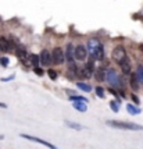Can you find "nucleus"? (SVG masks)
Segmentation results:
<instances>
[{"label": "nucleus", "instance_id": "nucleus-1", "mask_svg": "<svg viewBox=\"0 0 143 149\" xmlns=\"http://www.w3.org/2000/svg\"><path fill=\"white\" fill-rule=\"evenodd\" d=\"M107 125H110L113 128H120V130H129V131H140L143 130L142 125L135 123H128V121H121V120H107Z\"/></svg>", "mask_w": 143, "mask_h": 149}, {"label": "nucleus", "instance_id": "nucleus-2", "mask_svg": "<svg viewBox=\"0 0 143 149\" xmlns=\"http://www.w3.org/2000/svg\"><path fill=\"white\" fill-rule=\"evenodd\" d=\"M88 49L90 54H93L97 60H103L104 58V47L102 45V42L96 38H92L88 40Z\"/></svg>", "mask_w": 143, "mask_h": 149}, {"label": "nucleus", "instance_id": "nucleus-3", "mask_svg": "<svg viewBox=\"0 0 143 149\" xmlns=\"http://www.w3.org/2000/svg\"><path fill=\"white\" fill-rule=\"evenodd\" d=\"M111 57L114 58V61L118 63V64H121L124 60H126V52H125V49H124L122 46H117L113 53H111Z\"/></svg>", "mask_w": 143, "mask_h": 149}, {"label": "nucleus", "instance_id": "nucleus-4", "mask_svg": "<svg viewBox=\"0 0 143 149\" xmlns=\"http://www.w3.org/2000/svg\"><path fill=\"white\" fill-rule=\"evenodd\" d=\"M21 138H24V139H28V141H32V142H38L40 145H43V146H47L49 149H57L53 143L47 142L45 139H42V138H36V136H32V135H28V134H21Z\"/></svg>", "mask_w": 143, "mask_h": 149}, {"label": "nucleus", "instance_id": "nucleus-5", "mask_svg": "<svg viewBox=\"0 0 143 149\" xmlns=\"http://www.w3.org/2000/svg\"><path fill=\"white\" fill-rule=\"evenodd\" d=\"M107 81H108V84L111 86H118V85H121V78L118 77V74L115 70H108L107 71V78H106Z\"/></svg>", "mask_w": 143, "mask_h": 149}, {"label": "nucleus", "instance_id": "nucleus-6", "mask_svg": "<svg viewBox=\"0 0 143 149\" xmlns=\"http://www.w3.org/2000/svg\"><path fill=\"white\" fill-rule=\"evenodd\" d=\"M52 56H53V63H54V64H63V63H64L65 54L63 53V50H61L60 47H54V49H53Z\"/></svg>", "mask_w": 143, "mask_h": 149}, {"label": "nucleus", "instance_id": "nucleus-7", "mask_svg": "<svg viewBox=\"0 0 143 149\" xmlns=\"http://www.w3.org/2000/svg\"><path fill=\"white\" fill-rule=\"evenodd\" d=\"M88 57V46L84 45H78L75 47V58L79 61H84Z\"/></svg>", "mask_w": 143, "mask_h": 149}, {"label": "nucleus", "instance_id": "nucleus-8", "mask_svg": "<svg viewBox=\"0 0 143 149\" xmlns=\"http://www.w3.org/2000/svg\"><path fill=\"white\" fill-rule=\"evenodd\" d=\"M40 63H42V64L43 65H47V64H50V63H52L53 61V56H52V53L49 52V50H42V52H40Z\"/></svg>", "mask_w": 143, "mask_h": 149}, {"label": "nucleus", "instance_id": "nucleus-9", "mask_svg": "<svg viewBox=\"0 0 143 149\" xmlns=\"http://www.w3.org/2000/svg\"><path fill=\"white\" fill-rule=\"evenodd\" d=\"M65 58L68 60V63H71L74 61V58H75V47L70 43V45L67 46V52H65Z\"/></svg>", "mask_w": 143, "mask_h": 149}, {"label": "nucleus", "instance_id": "nucleus-10", "mask_svg": "<svg viewBox=\"0 0 143 149\" xmlns=\"http://www.w3.org/2000/svg\"><path fill=\"white\" fill-rule=\"evenodd\" d=\"M129 84H131V88H132L133 91H137V89H139V85H140V82H139V79H137V77H136V72L131 74Z\"/></svg>", "mask_w": 143, "mask_h": 149}, {"label": "nucleus", "instance_id": "nucleus-11", "mask_svg": "<svg viewBox=\"0 0 143 149\" xmlns=\"http://www.w3.org/2000/svg\"><path fill=\"white\" fill-rule=\"evenodd\" d=\"M95 78H96V81L102 82L104 81V78H107V72H104L103 68H97V70H95Z\"/></svg>", "mask_w": 143, "mask_h": 149}, {"label": "nucleus", "instance_id": "nucleus-12", "mask_svg": "<svg viewBox=\"0 0 143 149\" xmlns=\"http://www.w3.org/2000/svg\"><path fill=\"white\" fill-rule=\"evenodd\" d=\"M72 107H74L75 110L82 111V113H85V111L88 110V106H86L85 102H72Z\"/></svg>", "mask_w": 143, "mask_h": 149}, {"label": "nucleus", "instance_id": "nucleus-13", "mask_svg": "<svg viewBox=\"0 0 143 149\" xmlns=\"http://www.w3.org/2000/svg\"><path fill=\"white\" fill-rule=\"evenodd\" d=\"M0 49L3 50V52H10L11 50V45H10V42L4 38H0Z\"/></svg>", "mask_w": 143, "mask_h": 149}, {"label": "nucleus", "instance_id": "nucleus-14", "mask_svg": "<svg viewBox=\"0 0 143 149\" xmlns=\"http://www.w3.org/2000/svg\"><path fill=\"white\" fill-rule=\"evenodd\" d=\"M28 61H29V63H31V64H32L33 67H38V64L40 63V56L31 53V54L28 56Z\"/></svg>", "mask_w": 143, "mask_h": 149}, {"label": "nucleus", "instance_id": "nucleus-15", "mask_svg": "<svg viewBox=\"0 0 143 149\" xmlns=\"http://www.w3.org/2000/svg\"><path fill=\"white\" fill-rule=\"evenodd\" d=\"M120 65H121V70H122V72L125 74V75L131 74V63H129V60H128V58H126V60H124Z\"/></svg>", "mask_w": 143, "mask_h": 149}, {"label": "nucleus", "instance_id": "nucleus-16", "mask_svg": "<svg viewBox=\"0 0 143 149\" xmlns=\"http://www.w3.org/2000/svg\"><path fill=\"white\" fill-rule=\"evenodd\" d=\"M15 56L20 58V60H25L29 54L26 53L25 49H22V47H18V49H15Z\"/></svg>", "mask_w": 143, "mask_h": 149}, {"label": "nucleus", "instance_id": "nucleus-17", "mask_svg": "<svg viewBox=\"0 0 143 149\" xmlns=\"http://www.w3.org/2000/svg\"><path fill=\"white\" fill-rule=\"evenodd\" d=\"M78 74L84 78H89L92 75V71L88 68V65H85V67H82V68H78Z\"/></svg>", "mask_w": 143, "mask_h": 149}, {"label": "nucleus", "instance_id": "nucleus-18", "mask_svg": "<svg viewBox=\"0 0 143 149\" xmlns=\"http://www.w3.org/2000/svg\"><path fill=\"white\" fill-rule=\"evenodd\" d=\"M126 110L129 114H133V116H136V114H140V109L137 107V106H133V104H126Z\"/></svg>", "mask_w": 143, "mask_h": 149}, {"label": "nucleus", "instance_id": "nucleus-19", "mask_svg": "<svg viewBox=\"0 0 143 149\" xmlns=\"http://www.w3.org/2000/svg\"><path fill=\"white\" fill-rule=\"evenodd\" d=\"M70 100H71V102H85V103L89 102L88 97L82 96V95H71V96H70Z\"/></svg>", "mask_w": 143, "mask_h": 149}, {"label": "nucleus", "instance_id": "nucleus-20", "mask_svg": "<svg viewBox=\"0 0 143 149\" xmlns=\"http://www.w3.org/2000/svg\"><path fill=\"white\" fill-rule=\"evenodd\" d=\"M96 60H97V58L95 57V56H93V54H90V57H89V60H88V68H89V70H90L92 72H95V63H96Z\"/></svg>", "mask_w": 143, "mask_h": 149}, {"label": "nucleus", "instance_id": "nucleus-21", "mask_svg": "<svg viewBox=\"0 0 143 149\" xmlns=\"http://www.w3.org/2000/svg\"><path fill=\"white\" fill-rule=\"evenodd\" d=\"M65 124H67V127H70V128H72V130H77V131L84 130V127H82L81 124L74 123V121H65Z\"/></svg>", "mask_w": 143, "mask_h": 149}, {"label": "nucleus", "instance_id": "nucleus-22", "mask_svg": "<svg viewBox=\"0 0 143 149\" xmlns=\"http://www.w3.org/2000/svg\"><path fill=\"white\" fill-rule=\"evenodd\" d=\"M77 86L84 92H90L92 91V86L89 84H86V82H77Z\"/></svg>", "mask_w": 143, "mask_h": 149}, {"label": "nucleus", "instance_id": "nucleus-23", "mask_svg": "<svg viewBox=\"0 0 143 149\" xmlns=\"http://www.w3.org/2000/svg\"><path fill=\"white\" fill-rule=\"evenodd\" d=\"M110 107L113 111H115V113H118L120 111V100H111L110 102Z\"/></svg>", "mask_w": 143, "mask_h": 149}, {"label": "nucleus", "instance_id": "nucleus-24", "mask_svg": "<svg viewBox=\"0 0 143 149\" xmlns=\"http://www.w3.org/2000/svg\"><path fill=\"white\" fill-rule=\"evenodd\" d=\"M95 91H96V95H97V97H100V99H104V96H106V91H104L102 86H96V88H95Z\"/></svg>", "mask_w": 143, "mask_h": 149}, {"label": "nucleus", "instance_id": "nucleus-25", "mask_svg": "<svg viewBox=\"0 0 143 149\" xmlns=\"http://www.w3.org/2000/svg\"><path fill=\"white\" fill-rule=\"evenodd\" d=\"M136 77H137V79H139V82H140V84H143V65H139V67H137Z\"/></svg>", "mask_w": 143, "mask_h": 149}, {"label": "nucleus", "instance_id": "nucleus-26", "mask_svg": "<svg viewBox=\"0 0 143 149\" xmlns=\"http://www.w3.org/2000/svg\"><path fill=\"white\" fill-rule=\"evenodd\" d=\"M47 74H49V77L52 78V79H56L57 78V72H56V70H47Z\"/></svg>", "mask_w": 143, "mask_h": 149}, {"label": "nucleus", "instance_id": "nucleus-27", "mask_svg": "<svg viewBox=\"0 0 143 149\" xmlns=\"http://www.w3.org/2000/svg\"><path fill=\"white\" fill-rule=\"evenodd\" d=\"M8 63H10L8 57H0V64L3 65V67H7V65H8Z\"/></svg>", "mask_w": 143, "mask_h": 149}, {"label": "nucleus", "instance_id": "nucleus-28", "mask_svg": "<svg viewBox=\"0 0 143 149\" xmlns=\"http://www.w3.org/2000/svg\"><path fill=\"white\" fill-rule=\"evenodd\" d=\"M33 71H35V74H38L39 77H42V75L45 74V71H43L40 67H33Z\"/></svg>", "mask_w": 143, "mask_h": 149}, {"label": "nucleus", "instance_id": "nucleus-29", "mask_svg": "<svg viewBox=\"0 0 143 149\" xmlns=\"http://www.w3.org/2000/svg\"><path fill=\"white\" fill-rule=\"evenodd\" d=\"M14 77H15V75H8V77H4V78H1V81H3V82H8V81H11V79H14Z\"/></svg>", "mask_w": 143, "mask_h": 149}, {"label": "nucleus", "instance_id": "nucleus-30", "mask_svg": "<svg viewBox=\"0 0 143 149\" xmlns=\"http://www.w3.org/2000/svg\"><path fill=\"white\" fill-rule=\"evenodd\" d=\"M131 97H132V100H133L135 103H136V104H139V97H137L136 95H135V93H132V95H131Z\"/></svg>", "mask_w": 143, "mask_h": 149}, {"label": "nucleus", "instance_id": "nucleus-31", "mask_svg": "<svg viewBox=\"0 0 143 149\" xmlns=\"http://www.w3.org/2000/svg\"><path fill=\"white\" fill-rule=\"evenodd\" d=\"M6 107H7L6 103H1V102H0V109H6Z\"/></svg>", "mask_w": 143, "mask_h": 149}, {"label": "nucleus", "instance_id": "nucleus-32", "mask_svg": "<svg viewBox=\"0 0 143 149\" xmlns=\"http://www.w3.org/2000/svg\"><path fill=\"white\" fill-rule=\"evenodd\" d=\"M0 50H1V49H0Z\"/></svg>", "mask_w": 143, "mask_h": 149}]
</instances>
